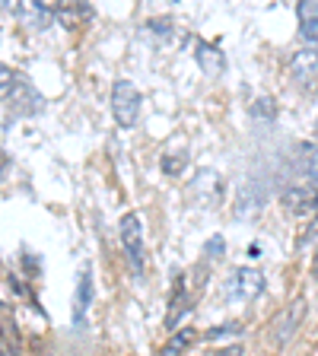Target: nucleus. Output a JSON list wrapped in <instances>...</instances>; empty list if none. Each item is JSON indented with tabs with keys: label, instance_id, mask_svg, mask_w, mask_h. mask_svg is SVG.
Returning a JSON list of instances; mask_svg holds the SVG:
<instances>
[{
	"label": "nucleus",
	"instance_id": "1",
	"mask_svg": "<svg viewBox=\"0 0 318 356\" xmlns=\"http://www.w3.org/2000/svg\"><path fill=\"white\" fill-rule=\"evenodd\" d=\"M264 293V274L258 267H236L223 280V299L226 302H255Z\"/></svg>",
	"mask_w": 318,
	"mask_h": 356
},
{
	"label": "nucleus",
	"instance_id": "2",
	"mask_svg": "<svg viewBox=\"0 0 318 356\" xmlns=\"http://www.w3.org/2000/svg\"><path fill=\"white\" fill-rule=\"evenodd\" d=\"M141 105H143L141 89L134 86L131 80H115V86H111V115H115V121H118L125 131H131V127L137 124Z\"/></svg>",
	"mask_w": 318,
	"mask_h": 356
},
{
	"label": "nucleus",
	"instance_id": "3",
	"mask_svg": "<svg viewBox=\"0 0 318 356\" xmlns=\"http://www.w3.org/2000/svg\"><path fill=\"white\" fill-rule=\"evenodd\" d=\"M118 238H121V248H125L127 261H131L134 274H143V264H147V258H143V222L137 213H125L118 220Z\"/></svg>",
	"mask_w": 318,
	"mask_h": 356
},
{
	"label": "nucleus",
	"instance_id": "4",
	"mask_svg": "<svg viewBox=\"0 0 318 356\" xmlns=\"http://www.w3.org/2000/svg\"><path fill=\"white\" fill-rule=\"evenodd\" d=\"M7 108L13 111V115H19V118H32V115H38V111L45 108V96L38 92L35 86H32L29 76L16 74L13 92L7 96Z\"/></svg>",
	"mask_w": 318,
	"mask_h": 356
},
{
	"label": "nucleus",
	"instance_id": "5",
	"mask_svg": "<svg viewBox=\"0 0 318 356\" xmlns=\"http://www.w3.org/2000/svg\"><path fill=\"white\" fill-rule=\"evenodd\" d=\"M280 204L289 216H305L318 210V188L305 185V181H289L280 191Z\"/></svg>",
	"mask_w": 318,
	"mask_h": 356
},
{
	"label": "nucleus",
	"instance_id": "6",
	"mask_svg": "<svg viewBox=\"0 0 318 356\" xmlns=\"http://www.w3.org/2000/svg\"><path fill=\"white\" fill-rule=\"evenodd\" d=\"M289 80L296 83L303 92H315L318 89V54L303 48L289 60Z\"/></svg>",
	"mask_w": 318,
	"mask_h": 356
},
{
	"label": "nucleus",
	"instance_id": "7",
	"mask_svg": "<svg viewBox=\"0 0 318 356\" xmlns=\"http://www.w3.org/2000/svg\"><path fill=\"white\" fill-rule=\"evenodd\" d=\"M293 165H296V175L303 178L305 185L318 188V143L299 140L293 147Z\"/></svg>",
	"mask_w": 318,
	"mask_h": 356
},
{
	"label": "nucleus",
	"instance_id": "8",
	"mask_svg": "<svg viewBox=\"0 0 318 356\" xmlns=\"http://www.w3.org/2000/svg\"><path fill=\"white\" fill-rule=\"evenodd\" d=\"M194 60H198V67L207 76H223L226 74V54H223V48L220 44H214V42L198 38V42H194Z\"/></svg>",
	"mask_w": 318,
	"mask_h": 356
},
{
	"label": "nucleus",
	"instance_id": "9",
	"mask_svg": "<svg viewBox=\"0 0 318 356\" xmlns=\"http://www.w3.org/2000/svg\"><path fill=\"white\" fill-rule=\"evenodd\" d=\"M191 194L200 200V204H216V200L223 197V175L214 169H198V175H194L191 181Z\"/></svg>",
	"mask_w": 318,
	"mask_h": 356
},
{
	"label": "nucleus",
	"instance_id": "10",
	"mask_svg": "<svg viewBox=\"0 0 318 356\" xmlns=\"http://www.w3.org/2000/svg\"><path fill=\"white\" fill-rule=\"evenodd\" d=\"M303 318H305V302L303 299H296L293 305H287V309L280 312V318L274 321V343L277 347H283V343L296 334V327L303 325Z\"/></svg>",
	"mask_w": 318,
	"mask_h": 356
},
{
	"label": "nucleus",
	"instance_id": "11",
	"mask_svg": "<svg viewBox=\"0 0 318 356\" xmlns=\"http://www.w3.org/2000/svg\"><path fill=\"white\" fill-rule=\"evenodd\" d=\"M93 270H89V264L80 267V274H77V289H74V325L80 327L83 321H86V312L89 305H93Z\"/></svg>",
	"mask_w": 318,
	"mask_h": 356
},
{
	"label": "nucleus",
	"instance_id": "12",
	"mask_svg": "<svg viewBox=\"0 0 318 356\" xmlns=\"http://www.w3.org/2000/svg\"><path fill=\"white\" fill-rule=\"evenodd\" d=\"M13 16L19 22H26L29 29H48L54 22V13H51V7L48 3H35V0H22V3H16L13 7Z\"/></svg>",
	"mask_w": 318,
	"mask_h": 356
},
{
	"label": "nucleus",
	"instance_id": "13",
	"mask_svg": "<svg viewBox=\"0 0 318 356\" xmlns=\"http://www.w3.org/2000/svg\"><path fill=\"white\" fill-rule=\"evenodd\" d=\"M296 16H299V38L309 44V51L318 54V3L303 0L296 7Z\"/></svg>",
	"mask_w": 318,
	"mask_h": 356
},
{
	"label": "nucleus",
	"instance_id": "14",
	"mask_svg": "<svg viewBox=\"0 0 318 356\" xmlns=\"http://www.w3.org/2000/svg\"><path fill=\"white\" fill-rule=\"evenodd\" d=\"M48 7H51L54 19H64V22L93 19V7H89V3H80V0H74V3H54V0H48Z\"/></svg>",
	"mask_w": 318,
	"mask_h": 356
},
{
	"label": "nucleus",
	"instance_id": "15",
	"mask_svg": "<svg viewBox=\"0 0 318 356\" xmlns=\"http://www.w3.org/2000/svg\"><path fill=\"white\" fill-rule=\"evenodd\" d=\"M198 337L200 334L194 331V327H178L175 334H169V341H166V347H163V356H185Z\"/></svg>",
	"mask_w": 318,
	"mask_h": 356
},
{
	"label": "nucleus",
	"instance_id": "16",
	"mask_svg": "<svg viewBox=\"0 0 318 356\" xmlns=\"http://www.w3.org/2000/svg\"><path fill=\"white\" fill-rule=\"evenodd\" d=\"M204 258H207V261L226 258V238H223V236H210L207 242H204Z\"/></svg>",
	"mask_w": 318,
	"mask_h": 356
},
{
	"label": "nucleus",
	"instance_id": "17",
	"mask_svg": "<svg viewBox=\"0 0 318 356\" xmlns=\"http://www.w3.org/2000/svg\"><path fill=\"white\" fill-rule=\"evenodd\" d=\"M252 115H255V118H267V121H274V115H277L274 99H271V96H258V99H255V105H252Z\"/></svg>",
	"mask_w": 318,
	"mask_h": 356
},
{
	"label": "nucleus",
	"instance_id": "18",
	"mask_svg": "<svg viewBox=\"0 0 318 356\" xmlns=\"http://www.w3.org/2000/svg\"><path fill=\"white\" fill-rule=\"evenodd\" d=\"M242 325L239 321H230V325H220V327H210V331L200 334V341H223V337H230V334H239Z\"/></svg>",
	"mask_w": 318,
	"mask_h": 356
},
{
	"label": "nucleus",
	"instance_id": "19",
	"mask_svg": "<svg viewBox=\"0 0 318 356\" xmlns=\"http://www.w3.org/2000/svg\"><path fill=\"white\" fill-rule=\"evenodd\" d=\"M13 83H16V70L0 60V99H7L13 92Z\"/></svg>",
	"mask_w": 318,
	"mask_h": 356
},
{
	"label": "nucleus",
	"instance_id": "20",
	"mask_svg": "<svg viewBox=\"0 0 318 356\" xmlns=\"http://www.w3.org/2000/svg\"><path fill=\"white\" fill-rule=\"evenodd\" d=\"M182 169H185V156H182V153L163 156V172H166V175H178Z\"/></svg>",
	"mask_w": 318,
	"mask_h": 356
},
{
	"label": "nucleus",
	"instance_id": "21",
	"mask_svg": "<svg viewBox=\"0 0 318 356\" xmlns=\"http://www.w3.org/2000/svg\"><path fill=\"white\" fill-rule=\"evenodd\" d=\"M150 29H153L156 35H166V38H169L172 35V22L169 19H150Z\"/></svg>",
	"mask_w": 318,
	"mask_h": 356
},
{
	"label": "nucleus",
	"instance_id": "22",
	"mask_svg": "<svg viewBox=\"0 0 318 356\" xmlns=\"http://www.w3.org/2000/svg\"><path fill=\"white\" fill-rule=\"evenodd\" d=\"M216 356H242V347L232 343V347H226V350H216Z\"/></svg>",
	"mask_w": 318,
	"mask_h": 356
},
{
	"label": "nucleus",
	"instance_id": "23",
	"mask_svg": "<svg viewBox=\"0 0 318 356\" xmlns=\"http://www.w3.org/2000/svg\"><path fill=\"white\" fill-rule=\"evenodd\" d=\"M3 172H7V156L0 153V178H3Z\"/></svg>",
	"mask_w": 318,
	"mask_h": 356
},
{
	"label": "nucleus",
	"instance_id": "24",
	"mask_svg": "<svg viewBox=\"0 0 318 356\" xmlns=\"http://www.w3.org/2000/svg\"><path fill=\"white\" fill-rule=\"evenodd\" d=\"M312 270H315V277H318V252H315V261H312Z\"/></svg>",
	"mask_w": 318,
	"mask_h": 356
},
{
	"label": "nucleus",
	"instance_id": "25",
	"mask_svg": "<svg viewBox=\"0 0 318 356\" xmlns=\"http://www.w3.org/2000/svg\"><path fill=\"white\" fill-rule=\"evenodd\" d=\"M0 356H3V347H0Z\"/></svg>",
	"mask_w": 318,
	"mask_h": 356
},
{
	"label": "nucleus",
	"instance_id": "26",
	"mask_svg": "<svg viewBox=\"0 0 318 356\" xmlns=\"http://www.w3.org/2000/svg\"><path fill=\"white\" fill-rule=\"evenodd\" d=\"M315 222H318V216H315Z\"/></svg>",
	"mask_w": 318,
	"mask_h": 356
},
{
	"label": "nucleus",
	"instance_id": "27",
	"mask_svg": "<svg viewBox=\"0 0 318 356\" xmlns=\"http://www.w3.org/2000/svg\"><path fill=\"white\" fill-rule=\"evenodd\" d=\"M315 131H318V124H315Z\"/></svg>",
	"mask_w": 318,
	"mask_h": 356
}]
</instances>
